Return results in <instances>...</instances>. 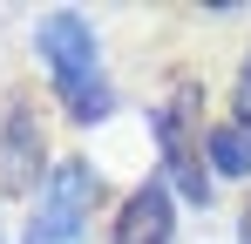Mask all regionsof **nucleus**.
<instances>
[{"mask_svg":"<svg viewBox=\"0 0 251 244\" xmlns=\"http://www.w3.org/2000/svg\"><path fill=\"white\" fill-rule=\"evenodd\" d=\"M88 203H95V170H88V163H54L41 203H34V217H27V244H82Z\"/></svg>","mask_w":251,"mask_h":244,"instance_id":"f03ea898","label":"nucleus"},{"mask_svg":"<svg viewBox=\"0 0 251 244\" xmlns=\"http://www.w3.org/2000/svg\"><path fill=\"white\" fill-rule=\"evenodd\" d=\"M34 176H41V122H34L27 102H14L7 122H0V190L7 197H27Z\"/></svg>","mask_w":251,"mask_h":244,"instance_id":"20e7f679","label":"nucleus"},{"mask_svg":"<svg viewBox=\"0 0 251 244\" xmlns=\"http://www.w3.org/2000/svg\"><path fill=\"white\" fill-rule=\"evenodd\" d=\"M197 109H204V95L197 88H176V102H170L163 116H156V136H163V163L170 176L183 183V197L204 203V163H197Z\"/></svg>","mask_w":251,"mask_h":244,"instance_id":"7ed1b4c3","label":"nucleus"},{"mask_svg":"<svg viewBox=\"0 0 251 244\" xmlns=\"http://www.w3.org/2000/svg\"><path fill=\"white\" fill-rule=\"evenodd\" d=\"M116 244H170V197H163L156 176L123 203V217H116Z\"/></svg>","mask_w":251,"mask_h":244,"instance_id":"39448f33","label":"nucleus"},{"mask_svg":"<svg viewBox=\"0 0 251 244\" xmlns=\"http://www.w3.org/2000/svg\"><path fill=\"white\" fill-rule=\"evenodd\" d=\"M238 116H245V129H251V61L238 68Z\"/></svg>","mask_w":251,"mask_h":244,"instance_id":"0eeeda50","label":"nucleus"},{"mask_svg":"<svg viewBox=\"0 0 251 244\" xmlns=\"http://www.w3.org/2000/svg\"><path fill=\"white\" fill-rule=\"evenodd\" d=\"M238 244H251V203H245V224H238Z\"/></svg>","mask_w":251,"mask_h":244,"instance_id":"6e6552de","label":"nucleus"},{"mask_svg":"<svg viewBox=\"0 0 251 244\" xmlns=\"http://www.w3.org/2000/svg\"><path fill=\"white\" fill-rule=\"evenodd\" d=\"M210 170L251 176V136H245V129H210Z\"/></svg>","mask_w":251,"mask_h":244,"instance_id":"423d86ee","label":"nucleus"},{"mask_svg":"<svg viewBox=\"0 0 251 244\" xmlns=\"http://www.w3.org/2000/svg\"><path fill=\"white\" fill-rule=\"evenodd\" d=\"M34 41H41V61H48V75H54V88H61V109L75 122H102L116 95L102 81V54H95L88 21L82 14H48Z\"/></svg>","mask_w":251,"mask_h":244,"instance_id":"f257e3e1","label":"nucleus"}]
</instances>
